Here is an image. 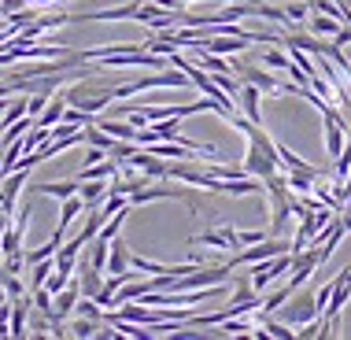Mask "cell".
Returning a JSON list of instances; mask_svg holds the SVG:
<instances>
[{
  "label": "cell",
  "instance_id": "obj_1",
  "mask_svg": "<svg viewBox=\"0 0 351 340\" xmlns=\"http://www.w3.org/2000/svg\"><path fill=\"white\" fill-rule=\"evenodd\" d=\"M348 296H351V267H344L340 270V278H333V292H329V304H326V311H322V322L329 326V333L337 337V329H340V311H344V304H348Z\"/></svg>",
  "mask_w": 351,
  "mask_h": 340
},
{
  "label": "cell",
  "instance_id": "obj_2",
  "mask_svg": "<svg viewBox=\"0 0 351 340\" xmlns=\"http://www.w3.org/2000/svg\"><path fill=\"white\" fill-rule=\"evenodd\" d=\"M289 267H292V252H281V255H270V259H263V263H252V278H248L252 289L267 292L281 274H289Z\"/></svg>",
  "mask_w": 351,
  "mask_h": 340
},
{
  "label": "cell",
  "instance_id": "obj_3",
  "mask_svg": "<svg viewBox=\"0 0 351 340\" xmlns=\"http://www.w3.org/2000/svg\"><path fill=\"white\" fill-rule=\"evenodd\" d=\"M281 252H289V244H285L281 237H267V241H259V244H248V248H237L230 255V267H252V263H263V259H270V255H281Z\"/></svg>",
  "mask_w": 351,
  "mask_h": 340
},
{
  "label": "cell",
  "instance_id": "obj_4",
  "mask_svg": "<svg viewBox=\"0 0 351 340\" xmlns=\"http://www.w3.org/2000/svg\"><path fill=\"white\" fill-rule=\"evenodd\" d=\"M241 167H244V174H248V178H259V182H263V178H270L274 170H281L278 159L267 156L263 148H255V145H248V152H244V163H241Z\"/></svg>",
  "mask_w": 351,
  "mask_h": 340
},
{
  "label": "cell",
  "instance_id": "obj_5",
  "mask_svg": "<svg viewBox=\"0 0 351 340\" xmlns=\"http://www.w3.org/2000/svg\"><path fill=\"white\" fill-rule=\"evenodd\" d=\"M104 274H115V278H122V281L134 278V274H130V248H126V241H122V237H111V244H108V263H104Z\"/></svg>",
  "mask_w": 351,
  "mask_h": 340
},
{
  "label": "cell",
  "instance_id": "obj_6",
  "mask_svg": "<svg viewBox=\"0 0 351 340\" xmlns=\"http://www.w3.org/2000/svg\"><path fill=\"white\" fill-rule=\"evenodd\" d=\"M189 244H207V248H218V252H237V230L233 226H218V230H204L200 237H189Z\"/></svg>",
  "mask_w": 351,
  "mask_h": 340
},
{
  "label": "cell",
  "instance_id": "obj_7",
  "mask_svg": "<svg viewBox=\"0 0 351 340\" xmlns=\"http://www.w3.org/2000/svg\"><path fill=\"white\" fill-rule=\"evenodd\" d=\"M237 111H241L244 119H252V122H263L259 115V104H263V89L259 85H252V82H241V93H237Z\"/></svg>",
  "mask_w": 351,
  "mask_h": 340
},
{
  "label": "cell",
  "instance_id": "obj_8",
  "mask_svg": "<svg viewBox=\"0 0 351 340\" xmlns=\"http://www.w3.org/2000/svg\"><path fill=\"white\" fill-rule=\"evenodd\" d=\"M230 67L241 74V82L259 85L263 93H278V85H281V78H278V74H274L270 67H244V63H230Z\"/></svg>",
  "mask_w": 351,
  "mask_h": 340
},
{
  "label": "cell",
  "instance_id": "obj_9",
  "mask_svg": "<svg viewBox=\"0 0 351 340\" xmlns=\"http://www.w3.org/2000/svg\"><path fill=\"white\" fill-rule=\"evenodd\" d=\"M311 318H318V307H315V296H311V292L281 311V322H289V326H303V322H311Z\"/></svg>",
  "mask_w": 351,
  "mask_h": 340
},
{
  "label": "cell",
  "instance_id": "obj_10",
  "mask_svg": "<svg viewBox=\"0 0 351 340\" xmlns=\"http://www.w3.org/2000/svg\"><path fill=\"white\" fill-rule=\"evenodd\" d=\"M26 315H30V292L12 296V318H8V337H30L26 333Z\"/></svg>",
  "mask_w": 351,
  "mask_h": 340
},
{
  "label": "cell",
  "instance_id": "obj_11",
  "mask_svg": "<svg viewBox=\"0 0 351 340\" xmlns=\"http://www.w3.org/2000/svg\"><path fill=\"white\" fill-rule=\"evenodd\" d=\"M111 178H89V182H78V196H82V204L85 207H100L104 204V196H108V185Z\"/></svg>",
  "mask_w": 351,
  "mask_h": 340
},
{
  "label": "cell",
  "instance_id": "obj_12",
  "mask_svg": "<svg viewBox=\"0 0 351 340\" xmlns=\"http://www.w3.org/2000/svg\"><path fill=\"white\" fill-rule=\"evenodd\" d=\"M78 289H82V296L93 300L104 289V270H97L93 263H78Z\"/></svg>",
  "mask_w": 351,
  "mask_h": 340
},
{
  "label": "cell",
  "instance_id": "obj_13",
  "mask_svg": "<svg viewBox=\"0 0 351 340\" xmlns=\"http://www.w3.org/2000/svg\"><path fill=\"white\" fill-rule=\"evenodd\" d=\"M78 215H85V204H82V196L74 193V196H67V200H63V207H60V222H56V233H63V237H67L71 222L78 219Z\"/></svg>",
  "mask_w": 351,
  "mask_h": 340
},
{
  "label": "cell",
  "instance_id": "obj_14",
  "mask_svg": "<svg viewBox=\"0 0 351 340\" xmlns=\"http://www.w3.org/2000/svg\"><path fill=\"white\" fill-rule=\"evenodd\" d=\"M63 111H67V97H49V104H45V111L37 115V126H56V122L63 119Z\"/></svg>",
  "mask_w": 351,
  "mask_h": 340
},
{
  "label": "cell",
  "instance_id": "obj_15",
  "mask_svg": "<svg viewBox=\"0 0 351 340\" xmlns=\"http://www.w3.org/2000/svg\"><path fill=\"white\" fill-rule=\"evenodd\" d=\"M34 193L56 196V200H67V196L78 193V178H71V182H45V185H34Z\"/></svg>",
  "mask_w": 351,
  "mask_h": 340
},
{
  "label": "cell",
  "instance_id": "obj_16",
  "mask_svg": "<svg viewBox=\"0 0 351 340\" xmlns=\"http://www.w3.org/2000/svg\"><path fill=\"white\" fill-rule=\"evenodd\" d=\"M259 329H263L267 337H278V340H292V337H296L289 322H278V318L267 315V311H259Z\"/></svg>",
  "mask_w": 351,
  "mask_h": 340
},
{
  "label": "cell",
  "instance_id": "obj_17",
  "mask_svg": "<svg viewBox=\"0 0 351 340\" xmlns=\"http://www.w3.org/2000/svg\"><path fill=\"white\" fill-rule=\"evenodd\" d=\"M340 26H344V19H329V15H311V34H318V37H337L340 34Z\"/></svg>",
  "mask_w": 351,
  "mask_h": 340
},
{
  "label": "cell",
  "instance_id": "obj_18",
  "mask_svg": "<svg viewBox=\"0 0 351 340\" xmlns=\"http://www.w3.org/2000/svg\"><path fill=\"white\" fill-rule=\"evenodd\" d=\"M289 52H285V45H270L267 52H263V67H270V71H289Z\"/></svg>",
  "mask_w": 351,
  "mask_h": 340
},
{
  "label": "cell",
  "instance_id": "obj_19",
  "mask_svg": "<svg viewBox=\"0 0 351 340\" xmlns=\"http://www.w3.org/2000/svg\"><path fill=\"white\" fill-rule=\"evenodd\" d=\"M82 134H85V145H97V148H104V152H111V145H115V137L104 134L97 122H89V126H85Z\"/></svg>",
  "mask_w": 351,
  "mask_h": 340
},
{
  "label": "cell",
  "instance_id": "obj_20",
  "mask_svg": "<svg viewBox=\"0 0 351 340\" xmlns=\"http://www.w3.org/2000/svg\"><path fill=\"white\" fill-rule=\"evenodd\" d=\"M0 289L8 292V300H12V296H26V292H30V289L23 285V278H19V274L4 270V267H0Z\"/></svg>",
  "mask_w": 351,
  "mask_h": 340
},
{
  "label": "cell",
  "instance_id": "obj_21",
  "mask_svg": "<svg viewBox=\"0 0 351 340\" xmlns=\"http://www.w3.org/2000/svg\"><path fill=\"white\" fill-rule=\"evenodd\" d=\"M104 322H97V318H74V322H67V337H97V329Z\"/></svg>",
  "mask_w": 351,
  "mask_h": 340
},
{
  "label": "cell",
  "instance_id": "obj_22",
  "mask_svg": "<svg viewBox=\"0 0 351 340\" xmlns=\"http://www.w3.org/2000/svg\"><path fill=\"white\" fill-rule=\"evenodd\" d=\"M23 115H26V97H15V100H8L4 115H0V130H4V126H12V122H19Z\"/></svg>",
  "mask_w": 351,
  "mask_h": 340
},
{
  "label": "cell",
  "instance_id": "obj_23",
  "mask_svg": "<svg viewBox=\"0 0 351 340\" xmlns=\"http://www.w3.org/2000/svg\"><path fill=\"white\" fill-rule=\"evenodd\" d=\"M307 0H292V4H285V19L289 23H307Z\"/></svg>",
  "mask_w": 351,
  "mask_h": 340
},
{
  "label": "cell",
  "instance_id": "obj_24",
  "mask_svg": "<svg viewBox=\"0 0 351 340\" xmlns=\"http://www.w3.org/2000/svg\"><path fill=\"white\" fill-rule=\"evenodd\" d=\"M49 97H52V93H30V97H26V115L37 119L45 111V104H49Z\"/></svg>",
  "mask_w": 351,
  "mask_h": 340
},
{
  "label": "cell",
  "instance_id": "obj_25",
  "mask_svg": "<svg viewBox=\"0 0 351 340\" xmlns=\"http://www.w3.org/2000/svg\"><path fill=\"white\" fill-rule=\"evenodd\" d=\"M267 237H270V230H237V244H241V248L259 244V241H267Z\"/></svg>",
  "mask_w": 351,
  "mask_h": 340
},
{
  "label": "cell",
  "instance_id": "obj_26",
  "mask_svg": "<svg viewBox=\"0 0 351 340\" xmlns=\"http://www.w3.org/2000/svg\"><path fill=\"white\" fill-rule=\"evenodd\" d=\"M67 281H71V278H67V274H60V270H52V274H49V281H45V289H49V292H52V296H56V292H60L63 285H67Z\"/></svg>",
  "mask_w": 351,
  "mask_h": 340
},
{
  "label": "cell",
  "instance_id": "obj_27",
  "mask_svg": "<svg viewBox=\"0 0 351 340\" xmlns=\"http://www.w3.org/2000/svg\"><path fill=\"white\" fill-rule=\"evenodd\" d=\"M329 292H333V281H329V285H322V289L315 292V307H318V315H322V311H326V304H329Z\"/></svg>",
  "mask_w": 351,
  "mask_h": 340
},
{
  "label": "cell",
  "instance_id": "obj_28",
  "mask_svg": "<svg viewBox=\"0 0 351 340\" xmlns=\"http://www.w3.org/2000/svg\"><path fill=\"white\" fill-rule=\"evenodd\" d=\"M8 318H12V300L0 304V337H8Z\"/></svg>",
  "mask_w": 351,
  "mask_h": 340
},
{
  "label": "cell",
  "instance_id": "obj_29",
  "mask_svg": "<svg viewBox=\"0 0 351 340\" xmlns=\"http://www.w3.org/2000/svg\"><path fill=\"white\" fill-rule=\"evenodd\" d=\"M0 152H4V137H0Z\"/></svg>",
  "mask_w": 351,
  "mask_h": 340
},
{
  "label": "cell",
  "instance_id": "obj_30",
  "mask_svg": "<svg viewBox=\"0 0 351 340\" xmlns=\"http://www.w3.org/2000/svg\"><path fill=\"white\" fill-rule=\"evenodd\" d=\"M230 4H237V0H230Z\"/></svg>",
  "mask_w": 351,
  "mask_h": 340
}]
</instances>
